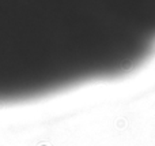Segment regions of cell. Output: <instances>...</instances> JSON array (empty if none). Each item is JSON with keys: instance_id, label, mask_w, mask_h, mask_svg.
Segmentation results:
<instances>
[{"instance_id": "6da1fadb", "label": "cell", "mask_w": 155, "mask_h": 146, "mask_svg": "<svg viewBox=\"0 0 155 146\" xmlns=\"http://www.w3.org/2000/svg\"><path fill=\"white\" fill-rule=\"evenodd\" d=\"M91 0H0V96L34 89L64 64Z\"/></svg>"}]
</instances>
